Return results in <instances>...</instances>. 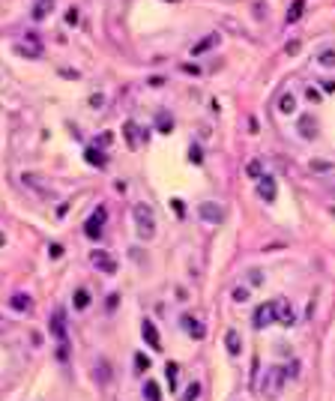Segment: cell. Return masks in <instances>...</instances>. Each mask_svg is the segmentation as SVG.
<instances>
[{
  "label": "cell",
  "instance_id": "obj_9",
  "mask_svg": "<svg viewBox=\"0 0 335 401\" xmlns=\"http://www.w3.org/2000/svg\"><path fill=\"white\" fill-rule=\"evenodd\" d=\"M51 330H54L57 341H60V356H66V344H69V338H66V327H63V311H60V308H57V311H54V317H51Z\"/></svg>",
  "mask_w": 335,
  "mask_h": 401
},
{
  "label": "cell",
  "instance_id": "obj_13",
  "mask_svg": "<svg viewBox=\"0 0 335 401\" xmlns=\"http://www.w3.org/2000/svg\"><path fill=\"white\" fill-rule=\"evenodd\" d=\"M302 12H305V0H294L290 9H287V15H284V21H287V24H297L302 18Z\"/></svg>",
  "mask_w": 335,
  "mask_h": 401
},
{
  "label": "cell",
  "instance_id": "obj_17",
  "mask_svg": "<svg viewBox=\"0 0 335 401\" xmlns=\"http://www.w3.org/2000/svg\"><path fill=\"white\" fill-rule=\"evenodd\" d=\"M300 135H302V138H305V141H311V138L317 135V129H314V120H311L308 114H305V117H302V120H300Z\"/></svg>",
  "mask_w": 335,
  "mask_h": 401
},
{
  "label": "cell",
  "instance_id": "obj_3",
  "mask_svg": "<svg viewBox=\"0 0 335 401\" xmlns=\"http://www.w3.org/2000/svg\"><path fill=\"white\" fill-rule=\"evenodd\" d=\"M252 320H255V330H264V327H269V324H275V320H278V300L258 305Z\"/></svg>",
  "mask_w": 335,
  "mask_h": 401
},
{
  "label": "cell",
  "instance_id": "obj_40",
  "mask_svg": "<svg viewBox=\"0 0 335 401\" xmlns=\"http://www.w3.org/2000/svg\"><path fill=\"white\" fill-rule=\"evenodd\" d=\"M183 69H186L189 75H198V72H201V69H198V66H192V63H186V66H183Z\"/></svg>",
  "mask_w": 335,
  "mask_h": 401
},
{
  "label": "cell",
  "instance_id": "obj_14",
  "mask_svg": "<svg viewBox=\"0 0 335 401\" xmlns=\"http://www.w3.org/2000/svg\"><path fill=\"white\" fill-rule=\"evenodd\" d=\"M183 327L195 335V338H203V335H206V330L198 324V317H192V314H183Z\"/></svg>",
  "mask_w": 335,
  "mask_h": 401
},
{
  "label": "cell",
  "instance_id": "obj_16",
  "mask_svg": "<svg viewBox=\"0 0 335 401\" xmlns=\"http://www.w3.org/2000/svg\"><path fill=\"white\" fill-rule=\"evenodd\" d=\"M84 159L93 168H105V156H102V150H96V147H87L84 150Z\"/></svg>",
  "mask_w": 335,
  "mask_h": 401
},
{
  "label": "cell",
  "instance_id": "obj_1",
  "mask_svg": "<svg viewBox=\"0 0 335 401\" xmlns=\"http://www.w3.org/2000/svg\"><path fill=\"white\" fill-rule=\"evenodd\" d=\"M287 377H290V371L284 366H272L267 368V374H264V395H269V398H278L281 395V389H284V383H287Z\"/></svg>",
  "mask_w": 335,
  "mask_h": 401
},
{
  "label": "cell",
  "instance_id": "obj_23",
  "mask_svg": "<svg viewBox=\"0 0 335 401\" xmlns=\"http://www.w3.org/2000/svg\"><path fill=\"white\" fill-rule=\"evenodd\" d=\"M72 302H75V308H87V305H90V291L78 288V291H75V297H72Z\"/></svg>",
  "mask_w": 335,
  "mask_h": 401
},
{
  "label": "cell",
  "instance_id": "obj_25",
  "mask_svg": "<svg viewBox=\"0 0 335 401\" xmlns=\"http://www.w3.org/2000/svg\"><path fill=\"white\" fill-rule=\"evenodd\" d=\"M245 174H248L252 180H261V177H264V168H261V162H258V159H252V162L245 165Z\"/></svg>",
  "mask_w": 335,
  "mask_h": 401
},
{
  "label": "cell",
  "instance_id": "obj_4",
  "mask_svg": "<svg viewBox=\"0 0 335 401\" xmlns=\"http://www.w3.org/2000/svg\"><path fill=\"white\" fill-rule=\"evenodd\" d=\"M105 216H108V213H105V207H99V210H93V216H90V219L84 222V234H87V239H93V243H96V239L102 236V225H105Z\"/></svg>",
  "mask_w": 335,
  "mask_h": 401
},
{
  "label": "cell",
  "instance_id": "obj_30",
  "mask_svg": "<svg viewBox=\"0 0 335 401\" xmlns=\"http://www.w3.org/2000/svg\"><path fill=\"white\" fill-rule=\"evenodd\" d=\"M231 297H234V302H245V300H248V291H245V288H234V294H231Z\"/></svg>",
  "mask_w": 335,
  "mask_h": 401
},
{
  "label": "cell",
  "instance_id": "obj_22",
  "mask_svg": "<svg viewBox=\"0 0 335 401\" xmlns=\"http://www.w3.org/2000/svg\"><path fill=\"white\" fill-rule=\"evenodd\" d=\"M317 63H320L323 69H335V51H332V48L320 51V54H317Z\"/></svg>",
  "mask_w": 335,
  "mask_h": 401
},
{
  "label": "cell",
  "instance_id": "obj_31",
  "mask_svg": "<svg viewBox=\"0 0 335 401\" xmlns=\"http://www.w3.org/2000/svg\"><path fill=\"white\" fill-rule=\"evenodd\" d=\"M135 129H138L135 123H126V126H123V132H126V138H129V147H135Z\"/></svg>",
  "mask_w": 335,
  "mask_h": 401
},
{
  "label": "cell",
  "instance_id": "obj_10",
  "mask_svg": "<svg viewBox=\"0 0 335 401\" xmlns=\"http://www.w3.org/2000/svg\"><path fill=\"white\" fill-rule=\"evenodd\" d=\"M141 335H144V341L153 347V350H162V335H159V330H156V324L147 317L144 324H141Z\"/></svg>",
  "mask_w": 335,
  "mask_h": 401
},
{
  "label": "cell",
  "instance_id": "obj_5",
  "mask_svg": "<svg viewBox=\"0 0 335 401\" xmlns=\"http://www.w3.org/2000/svg\"><path fill=\"white\" fill-rule=\"evenodd\" d=\"M258 195H261V200H267V204H275L278 186H275V177H272V174H264V177L258 180Z\"/></svg>",
  "mask_w": 335,
  "mask_h": 401
},
{
  "label": "cell",
  "instance_id": "obj_2",
  "mask_svg": "<svg viewBox=\"0 0 335 401\" xmlns=\"http://www.w3.org/2000/svg\"><path fill=\"white\" fill-rule=\"evenodd\" d=\"M132 216H135V225H138V236L141 239H153L156 236V216H153V210L147 204H135Z\"/></svg>",
  "mask_w": 335,
  "mask_h": 401
},
{
  "label": "cell",
  "instance_id": "obj_6",
  "mask_svg": "<svg viewBox=\"0 0 335 401\" xmlns=\"http://www.w3.org/2000/svg\"><path fill=\"white\" fill-rule=\"evenodd\" d=\"M90 264H93V267H99L102 272H108V275H114V272H117V261H114L108 252H102V249H93V252H90Z\"/></svg>",
  "mask_w": 335,
  "mask_h": 401
},
{
  "label": "cell",
  "instance_id": "obj_33",
  "mask_svg": "<svg viewBox=\"0 0 335 401\" xmlns=\"http://www.w3.org/2000/svg\"><path fill=\"white\" fill-rule=\"evenodd\" d=\"M305 96H308V102H314V105H317V102H320V90L308 87V90H305Z\"/></svg>",
  "mask_w": 335,
  "mask_h": 401
},
{
  "label": "cell",
  "instance_id": "obj_11",
  "mask_svg": "<svg viewBox=\"0 0 335 401\" xmlns=\"http://www.w3.org/2000/svg\"><path fill=\"white\" fill-rule=\"evenodd\" d=\"M278 324H281V327H294V324H297L294 308H290L284 300H278Z\"/></svg>",
  "mask_w": 335,
  "mask_h": 401
},
{
  "label": "cell",
  "instance_id": "obj_37",
  "mask_svg": "<svg viewBox=\"0 0 335 401\" xmlns=\"http://www.w3.org/2000/svg\"><path fill=\"white\" fill-rule=\"evenodd\" d=\"M171 204H174V210H177V216H183V213H186V210H183V200H177V198H174Z\"/></svg>",
  "mask_w": 335,
  "mask_h": 401
},
{
  "label": "cell",
  "instance_id": "obj_21",
  "mask_svg": "<svg viewBox=\"0 0 335 401\" xmlns=\"http://www.w3.org/2000/svg\"><path fill=\"white\" fill-rule=\"evenodd\" d=\"M156 126H159V132H165V135L174 132V120L167 117V111H159V117H156Z\"/></svg>",
  "mask_w": 335,
  "mask_h": 401
},
{
  "label": "cell",
  "instance_id": "obj_8",
  "mask_svg": "<svg viewBox=\"0 0 335 401\" xmlns=\"http://www.w3.org/2000/svg\"><path fill=\"white\" fill-rule=\"evenodd\" d=\"M198 213H201V219H203V222H210V225H219V222L225 219L222 207H219V204H213V200H203L201 207H198Z\"/></svg>",
  "mask_w": 335,
  "mask_h": 401
},
{
  "label": "cell",
  "instance_id": "obj_28",
  "mask_svg": "<svg viewBox=\"0 0 335 401\" xmlns=\"http://www.w3.org/2000/svg\"><path fill=\"white\" fill-rule=\"evenodd\" d=\"M189 162H195V165H201V162H203V156H201V147H195V144L189 147Z\"/></svg>",
  "mask_w": 335,
  "mask_h": 401
},
{
  "label": "cell",
  "instance_id": "obj_35",
  "mask_svg": "<svg viewBox=\"0 0 335 401\" xmlns=\"http://www.w3.org/2000/svg\"><path fill=\"white\" fill-rule=\"evenodd\" d=\"M78 18H81V15H78V9H69V12H66V24H78Z\"/></svg>",
  "mask_w": 335,
  "mask_h": 401
},
{
  "label": "cell",
  "instance_id": "obj_15",
  "mask_svg": "<svg viewBox=\"0 0 335 401\" xmlns=\"http://www.w3.org/2000/svg\"><path fill=\"white\" fill-rule=\"evenodd\" d=\"M278 111H281V114H294V111H297V96H294V93H281V96H278Z\"/></svg>",
  "mask_w": 335,
  "mask_h": 401
},
{
  "label": "cell",
  "instance_id": "obj_41",
  "mask_svg": "<svg viewBox=\"0 0 335 401\" xmlns=\"http://www.w3.org/2000/svg\"><path fill=\"white\" fill-rule=\"evenodd\" d=\"M171 3H180V0H171Z\"/></svg>",
  "mask_w": 335,
  "mask_h": 401
},
{
  "label": "cell",
  "instance_id": "obj_12",
  "mask_svg": "<svg viewBox=\"0 0 335 401\" xmlns=\"http://www.w3.org/2000/svg\"><path fill=\"white\" fill-rule=\"evenodd\" d=\"M216 42H219V33H210V36H203V39L198 42V45H192V57H201L203 51H210V48H213Z\"/></svg>",
  "mask_w": 335,
  "mask_h": 401
},
{
  "label": "cell",
  "instance_id": "obj_18",
  "mask_svg": "<svg viewBox=\"0 0 335 401\" xmlns=\"http://www.w3.org/2000/svg\"><path fill=\"white\" fill-rule=\"evenodd\" d=\"M225 344H228V353H231V356H239V333H236V330H228Z\"/></svg>",
  "mask_w": 335,
  "mask_h": 401
},
{
  "label": "cell",
  "instance_id": "obj_38",
  "mask_svg": "<svg viewBox=\"0 0 335 401\" xmlns=\"http://www.w3.org/2000/svg\"><path fill=\"white\" fill-rule=\"evenodd\" d=\"M102 102H105V99H102V93H99V96H90V105H93V108H102Z\"/></svg>",
  "mask_w": 335,
  "mask_h": 401
},
{
  "label": "cell",
  "instance_id": "obj_7",
  "mask_svg": "<svg viewBox=\"0 0 335 401\" xmlns=\"http://www.w3.org/2000/svg\"><path fill=\"white\" fill-rule=\"evenodd\" d=\"M15 54H21V57H30V60L42 57V45H39L36 33H27V39H24L21 45H15Z\"/></svg>",
  "mask_w": 335,
  "mask_h": 401
},
{
  "label": "cell",
  "instance_id": "obj_24",
  "mask_svg": "<svg viewBox=\"0 0 335 401\" xmlns=\"http://www.w3.org/2000/svg\"><path fill=\"white\" fill-rule=\"evenodd\" d=\"M144 398H147V401H159V398H162V395H159V386H156L153 380H147V383H144Z\"/></svg>",
  "mask_w": 335,
  "mask_h": 401
},
{
  "label": "cell",
  "instance_id": "obj_29",
  "mask_svg": "<svg viewBox=\"0 0 335 401\" xmlns=\"http://www.w3.org/2000/svg\"><path fill=\"white\" fill-rule=\"evenodd\" d=\"M135 366H138V371H147V368H150V359H147L144 353H135Z\"/></svg>",
  "mask_w": 335,
  "mask_h": 401
},
{
  "label": "cell",
  "instance_id": "obj_36",
  "mask_svg": "<svg viewBox=\"0 0 335 401\" xmlns=\"http://www.w3.org/2000/svg\"><path fill=\"white\" fill-rule=\"evenodd\" d=\"M248 282H252V285H261V282H264V275H261L258 269H252V275H248Z\"/></svg>",
  "mask_w": 335,
  "mask_h": 401
},
{
  "label": "cell",
  "instance_id": "obj_19",
  "mask_svg": "<svg viewBox=\"0 0 335 401\" xmlns=\"http://www.w3.org/2000/svg\"><path fill=\"white\" fill-rule=\"evenodd\" d=\"M9 305H12L15 311H27V308H30V297H27V294H12Z\"/></svg>",
  "mask_w": 335,
  "mask_h": 401
},
{
  "label": "cell",
  "instance_id": "obj_20",
  "mask_svg": "<svg viewBox=\"0 0 335 401\" xmlns=\"http://www.w3.org/2000/svg\"><path fill=\"white\" fill-rule=\"evenodd\" d=\"M177 374H180V366H177V363H167L165 366V377H167L171 392H177Z\"/></svg>",
  "mask_w": 335,
  "mask_h": 401
},
{
  "label": "cell",
  "instance_id": "obj_26",
  "mask_svg": "<svg viewBox=\"0 0 335 401\" xmlns=\"http://www.w3.org/2000/svg\"><path fill=\"white\" fill-rule=\"evenodd\" d=\"M201 398V383H189L186 392H183V401H198Z\"/></svg>",
  "mask_w": 335,
  "mask_h": 401
},
{
  "label": "cell",
  "instance_id": "obj_27",
  "mask_svg": "<svg viewBox=\"0 0 335 401\" xmlns=\"http://www.w3.org/2000/svg\"><path fill=\"white\" fill-rule=\"evenodd\" d=\"M48 9H51V0H39V3H36V9H33V18H36V21H42V18L48 15Z\"/></svg>",
  "mask_w": 335,
  "mask_h": 401
},
{
  "label": "cell",
  "instance_id": "obj_39",
  "mask_svg": "<svg viewBox=\"0 0 335 401\" xmlns=\"http://www.w3.org/2000/svg\"><path fill=\"white\" fill-rule=\"evenodd\" d=\"M300 51V42H287V54H297Z\"/></svg>",
  "mask_w": 335,
  "mask_h": 401
},
{
  "label": "cell",
  "instance_id": "obj_34",
  "mask_svg": "<svg viewBox=\"0 0 335 401\" xmlns=\"http://www.w3.org/2000/svg\"><path fill=\"white\" fill-rule=\"evenodd\" d=\"M311 171H332V165H329V162H314V159H311Z\"/></svg>",
  "mask_w": 335,
  "mask_h": 401
},
{
  "label": "cell",
  "instance_id": "obj_32",
  "mask_svg": "<svg viewBox=\"0 0 335 401\" xmlns=\"http://www.w3.org/2000/svg\"><path fill=\"white\" fill-rule=\"evenodd\" d=\"M48 255H51V258H60V255H63V246H60V243H51V246H48Z\"/></svg>",
  "mask_w": 335,
  "mask_h": 401
}]
</instances>
